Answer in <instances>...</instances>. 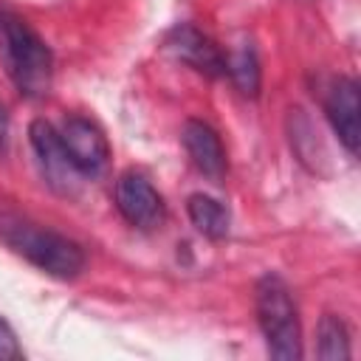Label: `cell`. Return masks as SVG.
Listing matches in <instances>:
<instances>
[{
	"label": "cell",
	"instance_id": "obj_1",
	"mask_svg": "<svg viewBox=\"0 0 361 361\" xmlns=\"http://www.w3.org/2000/svg\"><path fill=\"white\" fill-rule=\"evenodd\" d=\"M0 59L14 87L23 96L39 99L51 90V76H54L51 48L20 14L6 8L0 11Z\"/></svg>",
	"mask_w": 361,
	"mask_h": 361
},
{
	"label": "cell",
	"instance_id": "obj_2",
	"mask_svg": "<svg viewBox=\"0 0 361 361\" xmlns=\"http://www.w3.org/2000/svg\"><path fill=\"white\" fill-rule=\"evenodd\" d=\"M0 240L14 254L56 279H73L85 268V251L73 240L42 228L14 212H0Z\"/></svg>",
	"mask_w": 361,
	"mask_h": 361
},
{
	"label": "cell",
	"instance_id": "obj_3",
	"mask_svg": "<svg viewBox=\"0 0 361 361\" xmlns=\"http://www.w3.org/2000/svg\"><path fill=\"white\" fill-rule=\"evenodd\" d=\"M257 322L268 341V353L279 361H299L302 358V324L299 310L293 305L290 288L276 276L265 274L254 290Z\"/></svg>",
	"mask_w": 361,
	"mask_h": 361
},
{
	"label": "cell",
	"instance_id": "obj_4",
	"mask_svg": "<svg viewBox=\"0 0 361 361\" xmlns=\"http://www.w3.org/2000/svg\"><path fill=\"white\" fill-rule=\"evenodd\" d=\"M28 141H31V149L39 161V169L48 180V186L59 195H73L79 189V169L71 164L65 147H62V138H59V130L45 121V118H34L31 127H28Z\"/></svg>",
	"mask_w": 361,
	"mask_h": 361
},
{
	"label": "cell",
	"instance_id": "obj_5",
	"mask_svg": "<svg viewBox=\"0 0 361 361\" xmlns=\"http://www.w3.org/2000/svg\"><path fill=\"white\" fill-rule=\"evenodd\" d=\"M62 147L82 178H96L110 164V144L96 121L85 116H68L59 127Z\"/></svg>",
	"mask_w": 361,
	"mask_h": 361
},
{
	"label": "cell",
	"instance_id": "obj_6",
	"mask_svg": "<svg viewBox=\"0 0 361 361\" xmlns=\"http://www.w3.org/2000/svg\"><path fill=\"white\" fill-rule=\"evenodd\" d=\"M116 209L135 228H158L164 223V197L149 183L147 175L127 169L116 180Z\"/></svg>",
	"mask_w": 361,
	"mask_h": 361
},
{
	"label": "cell",
	"instance_id": "obj_7",
	"mask_svg": "<svg viewBox=\"0 0 361 361\" xmlns=\"http://www.w3.org/2000/svg\"><path fill=\"white\" fill-rule=\"evenodd\" d=\"M324 113L327 121L333 127V133L338 135V141L344 144V149L350 155H358V144H361V96H358V85L350 76H338L330 82L327 93H324Z\"/></svg>",
	"mask_w": 361,
	"mask_h": 361
},
{
	"label": "cell",
	"instance_id": "obj_8",
	"mask_svg": "<svg viewBox=\"0 0 361 361\" xmlns=\"http://www.w3.org/2000/svg\"><path fill=\"white\" fill-rule=\"evenodd\" d=\"M166 51L203 76L217 79L226 73V54L220 51V45L209 34H203L200 28H195L189 23H180L169 31Z\"/></svg>",
	"mask_w": 361,
	"mask_h": 361
},
{
	"label": "cell",
	"instance_id": "obj_9",
	"mask_svg": "<svg viewBox=\"0 0 361 361\" xmlns=\"http://www.w3.org/2000/svg\"><path fill=\"white\" fill-rule=\"evenodd\" d=\"M180 141H183V149L189 155V161L195 164L197 172H203L206 178L212 180H220L226 175V149H223V141L220 135L206 124V121H197V118H189L183 124V133H180Z\"/></svg>",
	"mask_w": 361,
	"mask_h": 361
},
{
	"label": "cell",
	"instance_id": "obj_10",
	"mask_svg": "<svg viewBox=\"0 0 361 361\" xmlns=\"http://www.w3.org/2000/svg\"><path fill=\"white\" fill-rule=\"evenodd\" d=\"M186 214H189L192 226H195L203 237H209V240H223V237L228 234V223H231L228 209H226L220 200H214V197H209V195H203V192L189 195V200H186Z\"/></svg>",
	"mask_w": 361,
	"mask_h": 361
},
{
	"label": "cell",
	"instance_id": "obj_11",
	"mask_svg": "<svg viewBox=\"0 0 361 361\" xmlns=\"http://www.w3.org/2000/svg\"><path fill=\"white\" fill-rule=\"evenodd\" d=\"M226 73L231 76L234 87L243 93V96H257L259 93V56H257V48L254 42L243 39L237 42L228 54H226Z\"/></svg>",
	"mask_w": 361,
	"mask_h": 361
},
{
	"label": "cell",
	"instance_id": "obj_12",
	"mask_svg": "<svg viewBox=\"0 0 361 361\" xmlns=\"http://www.w3.org/2000/svg\"><path fill=\"white\" fill-rule=\"evenodd\" d=\"M319 341H316V355L324 358V361H338V358H350V333H347V324L333 316V313H324L322 322H319V330H316Z\"/></svg>",
	"mask_w": 361,
	"mask_h": 361
},
{
	"label": "cell",
	"instance_id": "obj_13",
	"mask_svg": "<svg viewBox=\"0 0 361 361\" xmlns=\"http://www.w3.org/2000/svg\"><path fill=\"white\" fill-rule=\"evenodd\" d=\"M6 358H23V350L17 344V336H14L11 324L0 316V361H6Z\"/></svg>",
	"mask_w": 361,
	"mask_h": 361
},
{
	"label": "cell",
	"instance_id": "obj_14",
	"mask_svg": "<svg viewBox=\"0 0 361 361\" xmlns=\"http://www.w3.org/2000/svg\"><path fill=\"white\" fill-rule=\"evenodd\" d=\"M6 135H8V113H6V104L0 102V147L6 144Z\"/></svg>",
	"mask_w": 361,
	"mask_h": 361
}]
</instances>
